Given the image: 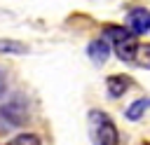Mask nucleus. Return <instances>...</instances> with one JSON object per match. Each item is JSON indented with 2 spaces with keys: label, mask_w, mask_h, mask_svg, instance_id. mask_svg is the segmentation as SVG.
<instances>
[{
  "label": "nucleus",
  "mask_w": 150,
  "mask_h": 145,
  "mask_svg": "<svg viewBox=\"0 0 150 145\" xmlns=\"http://www.w3.org/2000/svg\"><path fill=\"white\" fill-rule=\"evenodd\" d=\"M148 108H150V98H138L136 103H131V105L127 108V119H131V122L141 119V115H143Z\"/></svg>",
  "instance_id": "7"
},
{
  "label": "nucleus",
  "mask_w": 150,
  "mask_h": 145,
  "mask_svg": "<svg viewBox=\"0 0 150 145\" xmlns=\"http://www.w3.org/2000/svg\"><path fill=\"white\" fill-rule=\"evenodd\" d=\"M129 84H131V80H129L127 75H112V77H108V82H105L108 96H110V98H120V96L129 89Z\"/></svg>",
  "instance_id": "5"
},
{
  "label": "nucleus",
  "mask_w": 150,
  "mask_h": 145,
  "mask_svg": "<svg viewBox=\"0 0 150 145\" xmlns=\"http://www.w3.org/2000/svg\"><path fill=\"white\" fill-rule=\"evenodd\" d=\"M7 145H40V136H35V133H19Z\"/></svg>",
  "instance_id": "10"
},
{
  "label": "nucleus",
  "mask_w": 150,
  "mask_h": 145,
  "mask_svg": "<svg viewBox=\"0 0 150 145\" xmlns=\"http://www.w3.org/2000/svg\"><path fill=\"white\" fill-rule=\"evenodd\" d=\"M0 51H7V54H28V47L21 44V42H14V40H0Z\"/></svg>",
  "instance_id": "8"
},
{
  "label": "nucleus",
  "mask_w": 150,
  "mask_h": 145,
  "mask_svg": "<svg viewBox=\"0 0 150 145\" xmlns=\"http://www.w3.org/2000/svg\"><path fill=\"white\" fill-rule=\"evenodd\" d=\"M87 54H89V58H91V61L103 63V61L108 58V54H110V44H108L105 40H94V42H89Z\"/></svg>",
  "instance_id": "6"
},
{
  "label": "nucleus",
  "mask_w": 150,
  "mask_h": 145,
  "mask_svg": "<svg viewBox=\"0 0 150 145\" xmlns=\"http://www.w3.org/2000/svg\"><path fill=\"white\" fill-rule=\"evenodd\" d=\"M134 63H138L141 68H150V44H138Z\"/></svg>",
  "instance_id": "9"
},
{
  "label": "nucleus",
  "mask_w": 150,
  "mask_h": 145,
  "mask_svg": "<svg viewBox=\"0 0 150 145\" xmlns=\"http://www.w3.org/2000/svg\"><path fill=\"white\" fill-rule=\"evenodd\" d=\"M26 122H28V115H26V110L21 105L12 103V105H2L0 108V136L12 131V129H16V126H23Z\"/></svg>",
  "instance_id": "2"
},
{
  "label": "nucleus",
  "mask_w": 150,
  "mask_h": 145,
  "mask_svg": "<svg viewBox=\"0 0 150 145\" xmlns=\"http://www.w3.org/2000/svg\"><path fill=\"white\" fill-rule=\"evenodd\" d=\"M2 91H5V80H2V75H0V96H2Z\"/></svg>",
  "instance_id": "11"
},
{
  "label": "nucleus",
  "mask_w": 150,
  "mask_h": 145,
  "mask_svg": "<svg viewBox=\"0 0 150 145\" xmlns=\"http://www.w3.org/2000/svg\"><path fill=\"white\" fill-rule=\"evenodd\" d=\"M127 28L134 35H145L150 33V9L145 7H134L127 14Z\"/></svg>",
  "instance_id": "4"
},
{
  "label": "nucleus",
  "mask_w": 150,
  "mask_h": 145,
  "mask_svg": "<svg viewBox=\"0 0 150 145\" xmlns=\"http://www.w3.org/2000/svg\"><path fill=\"white\" fill-rule=\"evenodd\" d=\"M89 133H91L94 145H117L120 143V133H117L115 122L101 110L89 112Z\"/></svg>",
  "instance_id": "1"
},
{
  "label": "nucleus",
  "mask_w": 150,
  "mask_h": 145,
  "mask_svg": "<svg viewBox=\"0 0 150 145\" xmlns=\"http://www.w3.org/2000/svg\"><path fill=\"white\" fill-rule=\"evenodd\" d=\"M110 44H112V51L120 56V61H124V63H134L136 51H138V40H136V35H134L131 30H127L122 37H117V40L110 42Z\"/></svg>",
  "instance_id": "3"
}]
</instances>
